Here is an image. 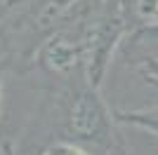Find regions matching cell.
<instances>
[{
    "mask_svg": "<svg viewBox=\"0 0 158 155\" xmlns=\"http://www.w3.org/2000/svg\"><path fill=\"white\" fill-rule=\"evenodd\" d=\"M19 0H0V7H12V5H17Z\"/></svg>",
    "mask_w": 158,
    "mask_h": 155,
    "instance_id": "obj_9",
    "label": "cell"
},
{
    "mask_svg": "<svg viewBox=\"0 0 158 155\" xmlns=\"http://www.w3.org/2000/svg\"><path fill=\"white\" fill-rule=\"evenodd\" d=\"M137 71L149 85L158 87V57H144L142 61H139Z\"/></svg>",
    "mask_w": 158,
    "mask_h": 155,
    "instance_id": "obj_7",
    "label": "cell"
},
{
    "mask_svg": "<svg viewBox=\"0 0 158 155\" xmlns=\"http://www.w3.org/2000/svg\"><path fill=\"white\" fill-rule=\"evenodd\" d=\"M80 33H83V78L102 89L118 47L132 33L125 0H104L97 12L83 24Z\"/></svg>",
    "mask_w": 158,
    "mask_h": 155,
    "instance_id": "obj_2",
    "label": "cell"
},
{
    "mask_svg": "<svg viewBox=\"0 0 158 155\" xmlns=\"http://www.w3.org/2000/svg\"><path fill=\"white\" fill-rule=\"evenodd\" d=\"M40 155H97L94 150H90L87 146L78 141H71V139H57V141L47 143L45 148L40 150Z\"/></svg>",
    "mask_w": 158,
    "mask_h": 155,
    "instance_id": "obj_6",
    "label": "cell"
},
{
    "mask_svg": "<svg viewBox=\"0 0 158 155\" xmlns=\"http://www.w3.org/2000/svg\"><path fill=\"white\" fill-rule=\"evenodd\" d=\"M2 61H0V106H2Z\"/></svg>",
    "mask_w": 158,
    "mask_h": 155,
    "instance_id": "obj_8",
    "label": "cell"
},
{
    "mask_svg": "<svg viewBox=\"0 0 158 155\" xmlns=\"http://www.w3.org/2000/svg\"><path fill=\"white\" fill-rule=\"evenodd\" d=\"M118 125L116 113L106 106L99 87L83 78L64 110L61 136L83 143L97 155H127Z\"/></svg>",
    "mask_w": 158,
    "mask_h": 155,
    "instance_id": "obj_1",
    "label": "cell"
},
{
    "mask_svg": "<svg viewBox=\"0 0 158 155\" xmlns=\"http://www.w3.org/2000/svg\"><path fill=\"white\" fill-rule=\"evenodd\" d=\"M125 7L127 14H132V19H137V26L158 21V0H125Z\"/></svg>",
    "mask_w": 158,
    "mask_h": 155,
    "instance_id": "obj_5",
    "label": "cell"
},
{
    "mask_svg": "<svg viewBox=\"0 0 158 155\" xmlns=\"http://www.w3.org/2000/svg\"><path fill=\"white\" fill-rule=\"evenodd\" d=\"M116 120L125 127L142 129L146 134L158 139V108H139V110H127V108H116Z\"/></svg>",
    "mask_w": 158,
    "mask_h": 155,
    "instance_id": "obj_4",
    "label": "cell"
},
{
    "mask_svg": "<svg viewBox=\"0 0 158 155\" xmlns=\"http://www.w3.org/2000/svg\"><path fill=\"white\" fill-rule=\"evenodd\" d=\"M83 26L66 28L50 35L47 40L40 42V47L33 54V61L43 71L52 75H73V71H83Z\"/></svg>",
    "mask_w": 158,
    "mask_h": 155,
    "instance_id": "obj_3",
    "label": "cell"
}]
</instances>
